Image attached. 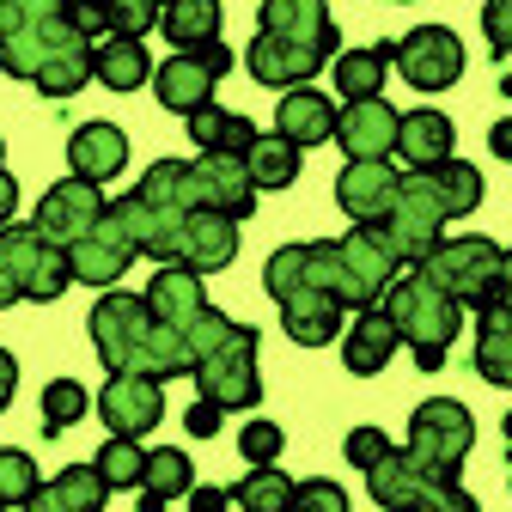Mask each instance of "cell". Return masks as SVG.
<instances>
[{"mask_svg":"<svg viewBox=\"0 0 512 512\" xmlns=\"http://www.w3.org/2000/svg\"><path fill=\"white\" fill-rule=\"evenodd\" d=\"M92 348L110 372H141V378H189V348L177 330H165L141 293H104L86 317Z\"/></svg>","mask_w":512,"mask_h":512,"instance_id":"6da1fadb","label":"cell"},{"mask_svg":"<svg viewBox=\"0 0 512 512\" xmlns=\"http://www.w3.org/2000/svg\"><path fill=\"white\" fill-rule=\"evenodd\" d=\"M0 74H7V80H31L43 98H74L92 80V37L68 13L31 19V25L0 37Z\"/></svg>","mask_w":512,"mask_h":512,"instance_id":"7a4b0ae2","label":"cell"},{"mask_svg":"<svg viewBox=\"0 0 512 512\" xmlns=\"http://www.w3.org/2000/svg\"><path fill=\"white\" fill-rule=\"evenodd\" d=\"M263 287L281 305V324L299 348H330L348 324V311L336 305V293L311 275V250L305 244H281L263 263Z\"/></svg>","mask_w":512,"mask_h":512,"instance_id":"3957f363","label":"cell"},{"mask_svg":"<svg viewBox=\"0 0 512 512\" xmlns=\"http://www.w3.org/2000/svg\"><path fill=\"white\" fill-rule=\"evenodd\" d=\"M378 311L397 324V342L415 354L421 372H439L445 354H452V342H458V330H464V305L445 299V293H439L433 281H421V275H397L391 287H384Z\"/></svg>","mask_w":512,"mask_h":512,"instance_id":"277c9868","label":"cell"},{"mask_svg":"<svg viewBox=\"0 0 512 512\" xmlns=\"http://www.w3.org/2000/svg\"><path fill=\"white\" fill-rule=\"evenodd\" d=\"M305 250H311V275L336 293L342 311L378 305L384 287L397 281V256L384 250L378 226H354L348 238H317V244H305Z\"/></svg>","mask_w":512,"mask_h":512,"instance_id":"5b68a950","label":"cell"},{"mask_svg":"<svg viewBox=\"0 0 512 512\" xmlns=\"http://www.w3.org/2000/svg\"><path fill=\"white\" fill-rule=\"evenodd\" d=\"M74 287L68 250L49 244L37 226H0V311L31 299V305H55Z\"/></svg>","mask_w":512,"mask_h":512,"instance_id":"8992f818","label":"cell"},{"mask_svg":"<svg viewBox=\"0 0 512 512\" xmlns=\"http://www.w3.org/2000/svg\"><path fill=\"white\" fill-rule=\"evenodd\" d=\"M421 281H433L445 299H458L464 311H488L500 299V244L494 238H439L421 263Z\"/></svg>","mask_w":512,"mask_h":512,"instance_id":"52a82bcc","label":"cell"},{"mask_svg":"<svg viewBox=\"0 0 512 512\" xmlns=\"http://www.w3.org/2000/svg\"><path fill=\"white\" fill-rule=\"evenodd\" d=\"M470 445H476V415L458 397H427L409 415V445L403 452L427 470V482H458Z\"/></svg>","mask_w":512,"mask_h":512,"instance_id":"ba28073f","label":"cell"},{"mask_svg":"<svg viewBox=\"0 0 512 512\" xmlns=\"http://www.w3.org/2000/svg\"><path fill=\"white\" fill-rule=\"evenodd\" d=\"M256 324H238L214 354H202L196 360V397L202 403H214L220 415H232V409H256L263 403V378H256Z\"/></svg>","mask_w":512,"mask_h":512,"instance_id":"9c48e42d","label":"cell"},{"mask_svg":"<svg viewBox=\"0 0 512 512\" xmlns=\"http://www.w3.org/2000/svg\"><path fill=\"white\" fill-rule=\"evenodd\" d=\"M232 61L238 55L226 43H208L196 55H171V61H159V68H153V98L171 116H196L202 104H214V86L232 74Z\"/></svg>","mask_w":512,"mask_h":512,"instance_id":"30bf717a","label":"cell"},{"mask_svg":"<svg viewBox=\"0 0 512 512\" xmlns=\"http://www.w3.org/2000/svg\"><path fill=\"white\" fill-rule=\"evenodd\" d=\"M391 61L415 92H445L464 80V43L452 25H415V31L391 37Z\"/></svg>","mask_w":512,"mask_h":512,"instance_id":"8fae6325","label":"cell"},{"mask_svg":"<svg viewBox=\"0 0 512 512\" xmlns=\"http://www.w3.org/2000/svg\"><path fill=\"white\" fill-rule=\"evenodd\" d=\"M378 238H384V250H391L397 263H421V256L445 238V214H439V202L427 196L421 171H409V177H403L397 208L378 220Z\"/></svg>","mask_w":512,"mask_h":512,"instance_id":"7c38bea8","label":"cell"},{"mask_svg":"<svg viewBox=\"0 0 512 512\" xmlns=\"http://www.w3.org/2000/svg\"><path fill=\"white\" fill-rule=\"evenodd\" d=\"M110 214V202H104V189L98 183H86V177H61V183H49V196L37 202V232L49 238V244H80L98 220Z\"/></svg>","mask_w":512,"mask_h":512,"instance_id":"4fadbf2b","label":"cell"},{"mask_svg":"<svg viewBox=\"0 0 512 512\" xmlns=\"http://www.w3.org/2000/svg\"><path fill=\"white\" fill-rule=\"evenodd\" d=\"M336 55L324 49H305V43H287V37H269V31H256L250 37V55H244V68L256 86H269V92H293V86H311L317 74L330 68Z\"/></svg>","mask_w":512,"mask_h":512,"instance_id":"5bb4252c","label":"cell"},{"mask_svg":"<svg viewBox=\"0 0 512 512\" xmlns=\"http://www.w3.org/2000/svg\"><path fill=\"white\" fill-rule=\"evenodd\" d=\"M98 415L110 433L122 439H141L165 421V391H159V378H141V372H110L104 384V397H98Z\"/></svg>","mask_w":512,"mask_h":512,"instance_id":"9a60e30c","label":"cell"},{"mask_svg":"<svg viewBox=\"0 0 512 512\" xmlns=\"http://www.w3.org/2000/svg\"><path fill=\"white\" fill-rule=\"evenodd\" d=\"M397 189H403V177L391 171V159H348L336 177V202L354 226H378L397 208Z\"/></svg>","mask_w":512,"mask_h":512,"instance_id":"2e32d148","label":"cell"},{"mask_svg":"<svg viewBox=\"0 0 512 512\" xmlns=\"http://www.w3.org/2000/svg\"><path fill=\"white\" fill-rule=\"evenodd\" d=\"M135 244H128V232L104 214L80 244H68V269H74V281H86V287H98V293H110L122 275H128V263H135Z\"/></svg>","mask_w":512,"mask_h":512,"instance_id":"e0dca14e","label":"cell"},{"mask_svg":"<svg viewBox=\"0 0 512 512\" xmlns=\"http://www.w3.org/2000/svg\"><path fill=\"white\" fill-rule=\"evenodd\" d=\"M232 256H238V220H226L214 208L183 214V232H177V256H171V263H183L189 275H220Z\"/></svg>","mask_w":512,"mask_h":512,"instance_id":"ac0fdd59","label":"cell"},{"mask_svg":"<svg viewBox=\"0 0 512 512\" xmlns=\"http://www.w3.org/2000/svg\"><path fill=\"white\" fill-rule=\"evenodd\" d=\"M256 31L305 43V49H324V55H336V43H342L324 0H263V7H256Z\"/></svg>","mask_w":512,"mask_h":512,"instance_id":"d6986e66","label":"cell"},{"mask_svg":"<svg viewBox=\"0 0 512 512\" xmlns=\"http://www.w3.org/2000/svg\"><path fill=\"white\" fill-rule=\"evenodd\" d=\"M110 220L128 232V244H135L141 256H153V263H171L177 256V232H183V214H171V208H159V202H147V196H116L110 202Z\"/></svg>","mask_w":512,"mask_h":512,"instance_id":"ffe728a7","label":"cell"},{"mask_svg":"<svg viewBox=\"0 0 512 512\" xmlns=\"http://www.w3.org/2000/svg\"><path fill=\"white\" fill-rule=\"evenodd\" d=\"M336 147L348 159H391L397 153V110L384 98H360L336 116Z\"/></svg>","mask_w":512,"mask_h":512,"instance_id":"44dd1931","label":"cell"},{"mask_svg":"<svg viewBox=\"0 0 512 512\" xmlns=\"http://www.w3.org/2000/svg\"><path fill=\"white\" fill-rule=\"evenodd\" d=\"M196 189H202V208L226 214V220H250L256 214V183L244 171V159H226V153H202L196 159Z\"/></svg>","mask_w":512,"mask_h":512,"instance_id":"7402d4cb","label":"cell"},{"mask_svg":"<svg viewBox=\"0 0 512 512\" xmlns=\"http://www.w3.org/2000/svg\"><path fill=\"white\" fill-rule=\"evenodd\" d=\"M336 104L317 92V86H293V92H281V104H275V135H287L299 153L305 147H324V141H336Z\"/></svg>","mask_w":512,"mask_h":512,"instance_id":"603a6c76","label":"cell"},{"mask_svg":"<svg viewBox=\"0 0 512 512\" xmlns=\"http://www.w3.org/2000/svg\"><path fill=\"white\" fill-rule=\"evenodd\" d=\"M68 165H74V177H86V183L104 189L128 165V135H122L116 122H80L74 135H68Z\"/></svg>","mask_w":512,"mask_h":512,"instance_id":"cb8c5ba5","label":"cell"},{"mask_svg":"<svg viewBox=\"0 0 512 512\" xmlns=\"http://www.w3.org/2000/svg\"><path fill=\"white\" fill-rule=\"evenodd\" d=\"M452 147H458V128H452V116H445V110L421 104V110H403L397 116V153L409 159V171H427L439 159H452Z\"/></svg>","mask_w":512,"mask_h":512,"instance_id":"d4e9b609","label":"cell"},{"mask_svg":"<svg viewBox=\"0 0 512 512\" xmlns=\"http://www.w3.org/2000/svg\"><path fill=\"white\" fill-rule=\"evenodd\" d=\"M104 500L110 488L98 464H68V470H55V482H37V494L19 512H104Z\"/></svg>","mask_w":512,"mask_h":512,"instance_id":"484cf974","label":"cell"},{"mask_svg":"<svg viewBox=\"0 0 512 512\" xmlns=\"http://www.w3.org/2000/svg\"><path fill=\"white\" fill-rule=\"evenodd\" d=\"M141 299L153 305V317H159L165 330H177V342H183V330H189V317L208 305L202 275H189L183 263H159V269H153V287H147Z\"/></svg>","mask_w":512,"mask_h":512,"instance_id":"4316f807","label":"cell"},{"mask_svg":"<svg viewBox=\"0 0 512 512\" xmlns=\"http://www.w3.org/2000/svg\"><path fill=\"white\" fill-rule=\"evenodd\" d=\"M391 354H397V324H391V317H384L378 305L354 311V324H348V336H342V366H348L354 378H372V372L391 366Z\"/></svg>","mask_w":512,"mask_h":512,"instance_id":"83f0119b","label":"cell"},{"mask_svg":"<svg viewBox=\"0 0 512 512\" xmlns=\"http://www.w3.org/2000/svg\"><path fill=\"white\" fill-rule=\"evenodd\" d=\"M220 25H226L220 0H165V7H159V37L177 55H196V49L220 43Z\"/></svg>","mask_w":512,"mask_h":512,"instance_id":"f1b7e54d","label":"cell"},{"mask_svg":"<svg viewBox=\"0 0 512 512\" xmlns=\"http://www.w3.org/2000/svg\"><path fill=\"white\" fill-rule=\"evenodd\" d=\"M92 80H104L110 92H141L153 80V55L141 37H98L92 43Z\"/></svg>","mask_w":512,"mask_h":512,"instance_id":"f546056e","label":"cell"},{"mask_svg":"<svg viewBox=\"0 0 512 512\" xmlns=\"http://www.w3.org/2000/svg\"><path fill=\"white\" fill-rule=\"evenodd\" d=\"M427 488H439V482H427V470H421L409 452H397V445H391V452H384V458L366 470V494H372L384 512H403V506H415Z\"/></svg>","mask_w":512,"mask_h":512,"instance_id":"4dcf8cb0","label":"cell"},{"mask_svg":"<svg viewBox=\"0 0 512 512\" xmlns=\"http://www.w3.org/2000/svg\"><path fill=\"white\" fill-rule=\"evenodd\" d=\"M421 183H427V196L439 202L445 220H464V214L482 208V171L470 159H439V165L421 171Z\"/></svg>","mask_w":512,"mask_h":512,"instance_id":"1f68e13d","label":"cell"},{"mask_svg":"<svg viewBox=\"0 0 512 512\" xmlns=\"http://www.w3.org/2000/svg\"><path fill=\"white\" fill-rule=\"evenodd\" d=\"M330 74H336V92H342L348 104L378 98V92H384V74H391V37H384V43H366V49H336Z\"/></svg>","mask_w":512,"mask_h":512,"instance_id":"d6a6232c","label":"cell"},{"mask_svg":"<svg viewBox=\"0 0 512 512\" xmlns=\"http://www.w3.org/2000/svg\"><path fill=\"white\" fill-rule=\"evenodd\" d=\"M189 122V141H196L202 153H226V159H244L250 141H256V122L238 116V110H220V104H202L196 116H183Z\"/></svg>","mask_w":512,"mask_h":512,"instance_id":"836d02e7","label":"cell"},{"mask_svg":"<svg viewBox=\"0 0 512 512\" xmlns=\"http://www.w3.org/2000/svg\"><path fill=\"white\" fill-rule=\"evenodd\" d=\"M135 196L171 208V214H196L202 208V189H196V159H153L147 177L135 183Z\"/></svg>","mask_w":512,"mask_h":512,"instance_id":"e575fe53","label":"cell"},{"mask_svg":"<svg viewBox=\"0 0 512 512\" xmlns=\"http://www.w3.org/2000/svg\"><path fill=\"white\" fill-rule=\"evenodd\" d=\"M189 488H196V464H189V452H177V445L147 452V482L135 488V494H141V512H165V506L183 500Z\"/></svg>","mask_w":512,"mask_h":512,"instance_id":"d590c367","label":"cell"},{"mask_svg":"<svg viewBox=\"0 0 512 512\" xmlns=\"http://www.w3.org/2000/svg\"><path fill=\"white\" fill-rule=\"evenodd\" d=\"M226 494H232V506H238V512H293L299 482H293L287 470H275V464H250V470H244V482H232Z\"/></svg>","mask_w":512,"mask_h":512,"instance_id":"8d00e7d4","label":"cell"},{"mask_svg":"<svg viewBox=\"0 0 512 512\" xmlns=\"http://www.w3.org/2000/svg\"><path fill=\"white\" fill-rule=\"evenodd\" d=\"M244 171H250V183H256V189H287V183L299 177V147L269 128V135H256V141H250Z\"/></svg>","mask_w":512,"mask_h":512,"instance_id":"74e56055","label":"cell"},{"mask_svg":"<svg viewBox=\"0 0 512 512\" xmlns=\"http://www.w3.org/2000/svg\"><path fill=\"white\" fill-rule=\"evenodd\" d=\"M92 464H98V476H104L110 494H116V488H141V482H147V445L110 433V439H104V452H98Z\"/></svg>","mask_w":512,"mask_h":512,"instance_id":"f35d334b","label":"cell"},{"mask_svg":"<svg viewBox=\"0 0 512 512\" xmlns=\"http://www.w3.org/2000/svg\"><path fill=\"white\" fill-rule=\"evenodd\" d=\"M476 372L488 384H500V391H512V330L500 324V317H488V311L476 324Z\"/></svg>","mask_w":512,"mask_h":512,"instance_id":"ab89813d","label":"cell"},{"mask_svg":"<svg viewBox=\"0 0 512 512\" xmlns=\"http://www.w3.org/2000/svg\"><path fill=\"white\" fill-rule=\"evenodd\" d=\"M86 409H92V397H86L80 378H49V384H43V433H49V439L68 433L74 421H86Z\"/></svg>","mask_w":512,"mask_h":512,"instance_id":"60d3db41","label":"cell"},{"mask_svg":"<svg viewBox=\"0 0 512 512\" xmlns=\"http://www.w3.org/2000/svg\"><path fill=\"white\" fill-rule=\"evenodd\" d=\"M37 464L31 452H19V445H0V506H25L37 494Z\"/></svg>","mask_w":512,"mask_h":512,"instance_id":"b9f144b4","label":"cell"},{"mask_svg":"<svg viewBox=\"0 0 512 512\" xmlns=\"http://www.w3.org/2000/svg\"><path fill=\"white\" fill-rule=\"evenodd\" d=\"M281 445H287V433H281L275 421H244V433H238L244 464H275V458H281Z\"/></svg>","mask_w":512,"mask_h":512,"instance_id":"7bdbcfd3","label":"cell"},{"mask_svg":"<svg viewBox=\"0 0 512 512\" xmlns=\"http://www.w3.org/2000/svg\"><path fill=\"white\" fill-rule=\"evenodd\" d=\"M293 512H354V506H348L342 482H330V476H311V482H299V500H293Z\"/></svg>","mask_w":512,"mask_h":512,"instance_id":"ee69618b","label":"cell"},{"mask_svg":"<svg viewBox=\"0 0 512 512\" xmlns=\"http://www.w3.org/2000/svg\"><path fill=\"white\" fill-rule=\"evenodd\" d=\"M391 445H397V439L384 433V427H354L342 452H348V464H354V470H372V464H378L384 452H391Z\"/></svg>","mask_w":512,"mask_h":512,"instance_id":"f6af8a7d","label":"cell"},{"mask_svg":"<svg viewBox=\"0 0 512 512\" xmlns=\"http://www.w3.org/2000/svg\"><path fill=\"white\" fill-rule=\"evenodd\" d=\"M482 37H488L494 61L512 55V0H488V7H482Z\"/></svg>","mask_w":512,"mask_h":512,"instance_id":"bcb514c9","label":"cell"},{"mask_svg":"<svg viewBox=\"0 0 512 512\" xmlns=\"http://www.w3.org/2000/svg\"><path fill=\"white\" fill-rule=\"evenodd\" d=\"M403 512H482L476 506V494H464L458 482H439V488H427L415 506H403Z\"/></svg>","mask_w":512,"mask_h":512,"instance_id":"7dc6e473","label":"cell"},{"mask_svg":"<svg viewBox=\"0 0 512 512\" xmlns=\"http://www.w3.org/2000/svg\"><path fill=\"white\" fill-rule=\"evenodd\" d=\"M49 13H61V0H0V37L31 19H49Z\"/></svg>","mask_w":512,"mask_h":512,"instance_id":"c3c4849f","label":"cell"},{"mask_svg":"<svg viewBox=\"0 0 512 512\" xmlns=\"http://www.w3.org/2000/svg\"><path fill=\"white\" fill-rule=\"evenodd\" d=\"M476 317H482V311H476ZM488 317H500V324L512 330V244L500 250V299L488 305Z\"/></svg>","mask_w":512,"mask_h":512,"instance_id":"681fc988","label":"cell"},{"mask_svg":"<svg viewBox=\"0 0 512 512\" xmlns=\"http://www.w3.org/2000/svg\"><path fill=\"white\" fill-rule=\"evenodd\" d=\"M183 427H189V433H196V439H214V433H220V409L196 397V403H189V415H183Z\"/></svg>","mask_w":512,"mask_h":512,"instance_id":"f907efd6","label":"cell"},{"mask_svg":"<svg viewBox=\"0 0 512 512\" xmlns=\"http://www.w3.org/2000/svg\"><path fill=\"white\" fill-rule=\"evenodd\" d=\"M183 500H189V512H226V506H232V494H226V488H214V482H202V488H189Z\"/></svg>","mask_w":512,"mask_h":512,"instance_id":"816d5d0a","label":"cell"},{"mask_svg":"<svg viewBox=\"0 0 512 512\" xmlns=\"http://www.w3.org/2000/svg\"><path fill=\"white\" fill-rule=\"evenodd\" d=\"M13 391H19V360L0 348V415H7V403H13Z\"/></svg>","mask_w":512,"mask_h":512,"instance_id":"f5cc1de1","label":"cell"},{"mask_svg":"<svg viewBox=\"0 0 512 512\" xmlns=\"http://www.w3.org/2000/svg\"><path fill=\"white\" fill-rule=\"evenodd\" d=\"M13 208H19V183H13L7 165H0V226H13Z\"/></svg>","mask_w":512,"mask_h":512,"instance_id":"db71d44e","label":"cell"},{"mask_svg":"<svg viewBox=\"0 0 512 512\" xmlns=\"http://www.w3.org/2000/svg\"><path fill=\"white\" fill-rule=\"evenodd\" d=\"M488 147H494V159H512V116H500L488 128Z\"/></svg>","mask_w":512,"mask_h":512,"instance_id":"11a10c76","label":"cell"},{"mask_svg":"<svg viewBox=\"0 0 512 512\" xmlns=\"http://www.w3.org/2000/svg\"><path fill=\"white\" fill-rule=\"evenodd\" d=\"M80 7H92V0H61V13H80Z\"/></svg>","mask_w":512,"mask_h":512,"instance_id":"9f6ffc18","label":"cell"},{"mask_svg":"<svg viewBox=\"0 0 512 512\" xmlns=\"http://www.w3.org/2000/svg\"><path fill=\"white\" fill-rule=\"evenodd\" d=\"M500 433H506V445H512V415H506V421H500Z\"/></svg>","mask_w":512,"mask_h":512,"instance_id":"6f0895ef","label":"cell"},{"mask_svg":"<svg viewBox=\"0 0 512 512\" xmlns=\"http://www.w3.org/2000/svg\"><path fill=\"white\" fill-rule=\"evenodd\" d=\"M0 165H7V141H0Z\"/></svg>","mask_w":512,"mask_h":512,"instance_id":"680465c9","label":"cell"},{"mask_svg":"<svg viewBox=\"0 0 512 512\" xmlns=\"http://www.w3.org/2000/svg\"><path fill=\"white\" fill-rule=\"evenodd\" d=\"M147 7H165V0H147Z\"/></svg>","mask_w":512,"mask_h":512,"instance_id":"91938a15","label":"cell"},{"mask_svg":"<svg viewBox=\"0 0 512 512\" xmlns=\"http://www.w3.org/2000/svg\"><path fill=\"white\" fill-rule=\"evenodd\" d=\"M0 512H7V506H0Z\"/></svg>","mask_w":512,"mask_h":512,"instance_id":"94428289","label":"cell"}]
</instances>
